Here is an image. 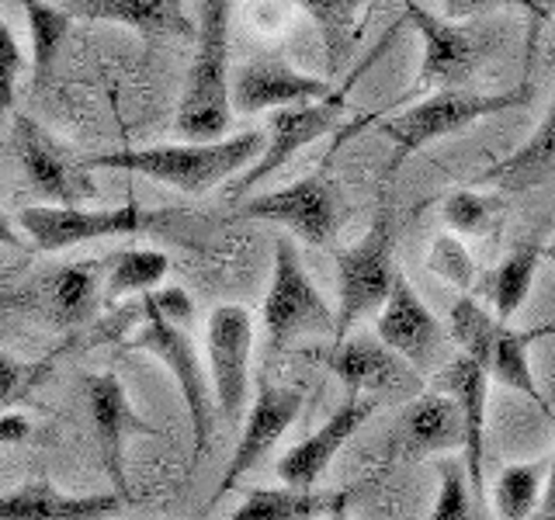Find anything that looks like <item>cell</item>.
Here are the masks:
<instances>
[{
	"label": "cell",
	"instance_id": "27",
	"mask_svg": "<svg viewBox=\"0 0 555 520\" xmlns=\"http://www.w3.org/2000/svg\"><path fill=\"white\" fill-rule=\"evenodd\" d=\"M538 264H542V247H538V243H520V247L514 253H507V260L486 277V288L493 295L500 323H507L514 312L525 306L528 291L534 285Z\"/></svg>",
	"mask_w": 555,
	"mask_h": 520
},
{
	"label": "cell",
	"instance_id": "37",
	"mask_svg": "<svg viewBox=\"0 0 555 520\" xmlns=\"http://www.w3.org/2000/svg\"><path fill=\"white\" fill-rule=\"evenodd\" d=\"M28 433H31L28 416L11 413V410H0V444H17V441H25Z\"/></svg>",
	"mask_w": 555,
	"mask_h": 520
},
{
	"label": "cell",
	"instance_id": "31",
	"mask_svg": "<svg viewBox=\"0 0 555 520\" xmlns=\"http://www.w3.org/2000/svg\"><path fill=\"white\" fill-rule=\"evenodd\" d=\"M542 476H545V461L503 468L493 485L496 520H528L538 496H542Z\"/></svg>",
	"mask_w": 555,
	"mask_h": 520
},
{
	"label": "cell",
	"instance_id": "6",
	"mask_svg": "<svg viewBox=\"0 0 555 520\" xmlns=\"http://www.w3.org/2000/svg\"><path fill=\"white\" fill-rule=\"evenodd\" d=\"M396 260H392V216L382 208L372 219L351 250L337 253V326L334 343H344L351 326L364 320L369 312L386 306L389 291L396 285Z\"/></svg>",
	"mask_w": 555,
	"mask_h": 520
},
{
	"label": "cell",
	"instance_id": "26",
	"mask_svg": "<svg viewBox=\"0 0 555 520\" xmlns=\"http://www.w3.org/2000/svg\"><path fill=\"white\" fill-rule=\"evenodd\" d=\"M104 271H108L104 260H77V264H66L49 277L46 291L60 323L77 326L94 316L98 295L104 291Z\"/></svg>",
	"mask_w": 555,
	"mask_h": 520
},
{
	"label": "cell",
	"instance_id": "35",
	"mask_svg": "<svg viewBox=\"0 0 555 520\" xmlns=\"http://www.w3.org/2000/svg\"><path fill=\"white\" fill-rule=\"evenodd\" d=\"M430 520H476L473 490H468L462 461H441V493L438 503H434Z\"/></svg>",
	"mask_w": 555,
	"mask_h": 520
},
{
	"label": "cell",
	"instance_id": "3",
	"mask_svg": "<svg viewBox=\"0 0 555 520\" xmlns=\"http://www.w3.org/2000/svg\"><path fill=\"white\" fill-rule=\"evenodd\" d=\"M525 104H531V83L528 80L520 87H511V91H503V94L444 91V94H430L427 101L406 104L403 112H392V115H382V118H358L351 132H340V143L347 135H354L358 129L369 126V121H378V132L392 143L389 170H399L416 150L434 143V139L468 129L473 121L490 118L496 112L525 108Z\"/></svg>",
	"mask_w": 555,
	"mask_h": 520
},
{
	"label": "cell",
	"instance_id": "23",
	"mask_svg": "<svg viewBox=\"0 0 555 520\" xmlns=\"http://www.w3.org/2000/svg\"><path fill=\"white\" fill-rule=\"evenodd\" d=\"M63 11L83 22H112L143 35L198 39V25L191 22V14H184V4L178 0H69Z\"/></svg>",
	"mask_w": 555,
	"mask_h": 520
},
{
	"label": "cell",
	"instance_id": "32",
	"mask_svg": "<svg viewBox=\"0 0 555 520\" xmlns=\"http://www.w3.org/2000/svg\"><path fill=\"white\" fill-rule=\"evenodd\" d=\"M500 219V202L479 191H455L444 198V222L459 236H479Z\"/></svg>",
	"mask_w": 555,
	"mask_h": 520
},
{
	"label": "cell",
	"instance_id": "9",
	"mask_svg": "<svg viewBox=\"0 0 555 520\" xmlns=\"http://www.w3.org/2000/svg\"><path fill=\"white\" fill-rule=\"evenodd\" d=\"M11 143L17 164L25 170V181L42 202H52V208H80L83 202L98 198L87 160H77L42 121L14 115Z\"/></svg>",
	"mask_w": 555,
	"mask_h": 520
},
{
	"label": "cell",
	"instance_id": "10",
	"mask_svg": "<svg viewBox=\"0 0 555 520\" xmlns=\"http://www.w3.org/2000/svg\"><path fill=\"white\" fill-rule=\"evenodd\" d=\"M403 14L413 22V28L421 31L424 39V60H421V69H416V80L403 91L392 108L378 112V115H369V118H382V115H392L396 108H406L413 98L421 94H444L448 87L462 83L468 74H473V66L479 63L482 56V39L473 31V28H462V25H451L444 17L430 14L427 8L421 4H410L403 8Z\"/></svg>",
	"mask_w": 555,
	"mask_h": 520
},
{
	"label": "cell",
	"instance_id": "21",
	"mask_svg": "<svg viewBox=\"0 0 555 520\" xmlns=\"http://www.w3.org/2000/svg\"><path fill=\"white\" fill-rule=\"evenodd\" d=\"M444 451H462V416L455 399L444 392H424L410 399L396 424L392 455L410 461L424 455H444Z\"/></svg>",
	"mask_w": 555,
	"mask_h": 520
},
{
	"label": "cell",
	"instance_id": "11",
	"mask_svg": "<svg viewBox=\"0 0 555 520\" xmlns=\"http://www.w3.org/2000/svg\"><path fill=\"white\" fill-rule=\"evenodd\" d=\"M208 347V378L222 420L236 427L250 389V351H254V320L243 306H216L205 326Z\"/></svg>",
	"mask_w": 555,
	"mask_h": 520
},
{
	"label": "cell",
	"instance_id": "18",
	"mask_svg": "<svg viewBox=\"0 0 555 520\" xmlns=\"http://www.w3.org/2000/svg\"><path fill=\"white\" fill-rule=\"evenodd\" d=\"M334 94V87L323 77H309L282 60H254L243 63L233 77V108L243 115L254 112H282L299 104H317Z\"/></svg>",
	"mask_w": 555,
	"mask_h": 520
},
{
	"label": "cell",
	"instance_id": "14",
	"mask_svg": "<svg viewBox=\"0 0 555 520\" xmlns=\"http://www.w3.org/2000/svg\"><path fill=\"white\" fill-rule=\"evenodd\" d=\"M344 115V91H334L326 101L317 104H299V108H282L268 121V146L260 153V160L243 173V178L230 187V195L240 198L260 181H268L274 170H282L295 153L306 150L309 143L340 129Z\"/></svg>",
	"mask_w": 555,
	"mask_h": 520
},
{
	"label": "cell",
	"instance_id": "16",
	"mask_svg": "<svg viewBox=\"0 0 555 520\" xmlns=\"http://www.w3.org/2000/svg\"><path fill=\"white\" fill-rule=\"evenodd\" d=\"M378 410V399L369 395H347L344 403L330 413V420L312 430L306 441H299L295 447H288L282 458H278L274 472L292 490H312L317 479L330 468L337 451L354 438V433L364 427V420Z\"/></svg>",
	"mask_w": 555,
	"mask_h": 520
},
{
	"label": "cell",
	"instance_id": "39",
	"mask_svg": "<svg viewBox=\"0 0 555 520\" xmlns=\"http://www.w3.org/2000/svg\"><path fill=\"white\" fill-rule=\"evenodd\" d=\"M545 520H555V447H552V465H548V485H545Z\"/></svg>",
	"mask_w": 555,
	"mask_h": 520
},
{
	"label": "cell",
	"instance_id": "30",
	"mask_svg": "<svg viewBox=\"0 0 555 520\" xmlns=\"http://www.w3.org/2000/svg\"><path fill=\"white\" fill-rule=\"evenodd\" d=\"M302 11L320 25L323 49H326V69L340 74L354 49V28H358V4L354 0H306Z\"/></svg>",
	"mask_w": 555,
	"mask_h": 520
},
{
	"label": "cell",
	"instance_id": "1",
	"mask_svg": "<svg viewBox=\"0 0 555 520\" xmlns=\"http://www.w3.org/2000/svg\"><path fill=\"white\" fill-rule=\"evenodd\" d=\"M268 146L264 132H240L219 143H167L150 150H118L91 156V170H129L150 181L178 187L184 195H205V191L230 181L233 173H247Z\"/></svg>",
	"mask_w": 555,
	"mask_h": 520
},
{
	"label": "cell",
	"instance_id": "38",
	"mask_svg": "<svg viewBox=\"0 0 555 520\" xmlns=\"http://www.w3.org/2000/svg\"><path fill=\"white\" fill-rule=\"evenodd\" d=\"M0 247H14V250H28V239L14 230V222L0 212Z\"/></svg>",
	"mask_w": 555,
	"mask_h": 520
},
{
	"label": "cell",
	"instance_id": "5",
	"mask_svg": "<svg viewBox=\"0 0 555 520\" xmlns=\"http://www.w3.org/2000/svg\"><path fill=\"white\" fill-rule=\"evenodd\" d=\"M139 312H143V320H139V329L129 340V347L160 358L167 364V372L173 375V381H178L184 406H188L191 433H195V444H191V468H195L205 458L208 444H212V420H216V399L208 392L198 347L188 337V323L167 320L164 312L153 306L150 295L143 299V306H139Z\"/></svg>",
	"mask_w": 555,
	"mask_h": 520
},
{
	"label": "cell",
	"instance_id": "8",
	"mask_svg": "<svg viewBox=\"0 0 555 520\" xmlns=\"http://www.w3.org/2000/svg\"><path fill=\"white\" fill-rule=\"evenodd\" d=\"M337 312L326 306L320 288L309 282L299 250L288 236L274 239L271 288L264 299V334L268 351L278 354L302 334H334Z\"/></svg>",
	"mask_w": 555,
	"mask_h": 520
},
{
	"label": "cell",
	"instance_id": "33",
	"mask_svg": "<svg viewBox=\"0 0 555 520\" xmlns=\"http://www.w3.org/2000/svg\"><path fill=\"white\" fill-rule=\"evenodd\" d=\"M63 351H66V343H60L49 358L35 361V364H22V361H14L11 354L0 351V410H11L14 403H25L28 392L52 372V364H56V358Z\"/></svg>",
	"mask_w": 555,
	"mask_h": 520
},
{
	"label": "cell",
	"instance_id": "4",
	"mask_svg": "<svg viewBox=\"0 0 555 520\" xmlns=\"http://www.w3.org/2000/svg\"><path fill=\"white\" fill-rule=\"evenodd\" d=\"M448 329L468 361H476L490 378L503 381L507 389H517L520 395H528L534 406L545 410V395L538 392L528 351L534 340L555 337V326L514 329L507 323H500L496 316H490L476 299L462 295V299L451 302L448 309Z\"/></svg>",
	"mask_w": 555,
	"mask_h": 520
},
{
	"label": "cell",
	"instance_id": "34",
	"mask_svg": "<svg viewBox=\"0 0 555 520\" xmlns=\"http://www.w3.org/2000/svg\"><path fill=\"white\" fill-rule=\"evenodd\" d=\"M427 268L444 277L448 285H455L462 291H473L476 282H479V271H476V260L462 247L459 236H441L434 239V247L427 253Z\"/></svg>",
	"mask_w": 555,
	"mask_h": 520
},
{
	"label": "cell",
	"instance_id": "20",
	"mask_svg": "<svg viewBox=\"0 0 555 520\" xmlns=\"http://www.w3.org/2000/svg\"><path fill=\"white\" fill-rule=\"evenodd\" d=\"M444 395L455 399L459 416H462V465L473 496L486 499V395H490V375H486L476 361L465 354L455 358L441 372V389Z\"/></svg>",
	"mask_w": 555,
	"mask_h": 520
},
{
	"label": "cell",
	"instance_id": "28",
	"mask_svg": "<svg viewBox=\"0 0 555 520\" xmlns=\"http://www.w3.org/2000/svg\"><path fill=\"white\" fill-rule=\"evenodd\" d=\"M28 17V35H31V69H35V87H42L52 77V66H56L63 39L69 31V17L56 4H42V0H25L22 4Z\"/></svg>",
	"mask_w": 555,
	"mask_h": 520
},
{
	"label": "cell",
	"instance_id": "22",
	"mask_svg": "<svg viewBox=\"0 0 555 520\" xmlns=\"http://www.w3.org/2000/svg\"><path fill=\"white\" fill-rule=\"evenodd\" d=\"M126 510L118 493L69 496L49 482H25L22 490L0 496V520H112Z\"/></svg>",
	"mask_w": 555,
	"mask_h": 520
},
{
	"label": "cell",
	"instance_id": "13",
	"mask_svg": "<svg viewBox=\"0 0 555 520\" xmlns=\"http://www.w3.org/2000/svg\"><path fill=\"white\" fill-rule=\"evenodd\" d=\"M83 392H87V406H91V424H94V438H98V451H101V465H104V472H108L115 493L129 503L126 441L135 438V433H156V427L132 410L126 386H121V378L112 372L87 375Z\"/></svg>",
	"mask_w": 555,
	"mask_h": 520
},
{
	"label": "cell",
	"instance_id": "40",
	"mask_svg": "<svg viewBox=\"0 0 555 520\" xmlns=\"http://www.w3.org/2000/svg\"><path fill=\"white\" fill-rule=\"evenodd\" d=\"M542 257L555 264V233H552V243H548V247H542Z\"/></svg>",
	"mask_w": 555,
	"mask_h": 520
},
{
	"label": "cell",
	"instance_id": "41",
	"mask_svg": "<svg viewBox=\"0 0 555 520\" xmlns=\"http://www.w3.org/2000/svg\"><path fill=\"white\" fill-rule=\"evenodd\" d=\"M11 306H17V299H4V295H0V312H8Z\"/></svg>",
	"mask_w": 555,
	"mask_h": 520
},
{
	"label": "cell",
	"instance_id": "25",
	"mask_svg": "<svg viewBox=\"0 0 555 520\" xmlns=\"http://www.w3.org/2000/svg\"><path fill=\"white\" fill-rule=\"evenodd\" d=\"M555 167V98H552V108L545 112L542 126L534 129V135L528 139L525 146L517 153L503 156L500 164H493L490 170H482L476 184H496V187H507V191H528L545 173Z\"/></svg>",
	"mask_w": 555,
	"mask_h": 520
},
{
	"label": "cell",
	"instance_id": "7",
	"mask_svg": "<svg viewBox=\"0 0 555 520\" xmlns=\"http://www.w3.org/2000/svg\"><path fill=\"white\" fill-rule=\"evenodd\" d=\"M170 219L167 208H143L129 198L118 208H49L31 205L17 212V225L31 239V247L42 253H56L77 243H94L108 236H139L150 230H160Z\"/></svg>",
	"mask_w": 555,
	"mask_h": 520
},
{
	"label": "cell",
	"instance_id": "24",
	"mask_svg": "<svg viewBox=\"0 0 555 520\" xmlns=\"http://www.w3.org/2000/svg\"><path fill=\"white\" fill-rule=\"evenodd\" d=\"M347 493H320V490H250L247 499L233 510L230 520H320L344 517Z\"/></svg>",
	"mask_w": 555,
	"mask_h": 520
},
{
	"label": "cell",
	"instance_id": "12",
	"mask_svg": "<svg viewBox=\"0 0 555 520\" xmlns=\"http://www.w3.org/2000/svg\"><path fill=\"white\" fill-rule=\"evenodd\" d=\"M236 216L278 222L312 243V247H326L340 230V195L326 173H309V178H299L295 184L243 202Z\"/></svg>",
	"mask_w": 555,
	"mask_h": 520
},
{
	"label": "cell",
	"instance_id": "17",
	"mask_svg": "<svg viewBox=\"0 0 555 520\" xmlns=\"http://www.w3.org/2000/svg\"><path fill=\"white\" fill-rule=\"evenodd\" d=\"M441 323L424 306L406 274L396 277L386 306L378 309V340L389 347L396 358H403L410 368L427 372L441 351Z\"/></svg>",
	"mask_w": 555,
	"mask_h": 520
},
{
	"label": "cell",
	"instance_id": "36",
	"mask_svg": "<svg viewBox=\"0 0 555 520\" xmlns=\"http://www.w3.org/2000/svg\"><path fill=\"white\" fill-rule=\"evenodd\" d=\"M22 69H25L22 46H17L14 31L8 28L4 17H0V118L11 112L14 87H17V77H22Z\"/></svg>",
	"mask_w": 555,
	"mask_h": 520
},
{
	"label": "cell",
	"instance_id": "42",
	"mask_svg": "<svg viewBox=\"0 0 555 520\" xmlns=\"http://www.w3.org/2000/svg\"><path fill=\"white\" fill-rule=\"evenodd\" d=\"M334 520H344V517H334Z\"/></svg>",
	"mask_w": 555,
	"mask_h": 520
},
{
	"label": "cell",
	"instance_id": "15",
	"mask_svg": "<svg viewBox=\"0 0 555 520\" xmlns=\"http://www.w3.org/2000/svg\"><path fill=\"white\" fill-rule=\"evenodd\" d=\"M302 410V392L299 389H285V386H260L254 406L247 413L240 430V444L230 458V468L222 472L219 490L212 493V503H219L230 490H236V482L257 468L268 458V451L282 441V433L295 424V416Z\"/></svg>",
	"mask_w": 555,
	"mask_h": 520
},
{
	"label": "cell",
	"instance_id": "29",
	"mask_svg": "<svg viewBox=\"0 0 555 520\" xmlns=\"http://www.w3.org/2000/svg\"><path fill=\"white\" fill-rule=\"evenodd\" d=\"M170 271V260L160 250H118L108 257V271H104V295L121 299L132 291H156Z\"/></svg>",
	"mask_w": 555,
	"mask_h": 520
},
{
	"label": "cell",
	"instance_id": "19",
	"mask_svg": "<svg viewBox=\"0 0 555 520\" xmlns=\"http://www.w3.org/2000/svg\"><path fill=\"white\" fill-rule=\"evenodd\" d=\"M330 372H334L347 395H369V399H416V381L413 372L406 368L403 358H396L389 347H382L378 340L369 337H354L334 343V354L326 358Z\"/></svg>",
	"mask_w": 555,
	"mask_h": 520
},
{
	"label": "cell",
	"instance_id": "2",
	"mask_svg": "<svg viewBox=\"0 0 555 520\" xmlns=\"http://www.w3.org/2000/svg\"><path fill=\"white\" fill-rule=\"evenodd\" d=\"M198 49L188 69V83L173 126L184 143H219L233 121V80H230V0L198 4Z\"/></svg>",
	"mask_w": 555,
	"mask_h": 520
}]
</instances>
